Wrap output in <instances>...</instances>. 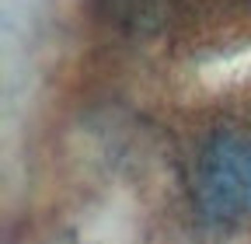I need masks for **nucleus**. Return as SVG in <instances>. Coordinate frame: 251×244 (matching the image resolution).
I'll list each match as a JSON object with an SVG mask.
<instances>
[{
	"instance_id": "f257e3e1",
	"label": "nucleus",
	"mask_w": 251,
	"mask_h": 244,
	"mask_svg": "<svg viewBox=\"0 0 251 244\" xmlns=\"http://www.w3.org/2000/svg\"><path fill=\"white\" fill-rule=\"evenodd\" d=\"M178 185L206 237H251V112H220L188 136Z\"/></svg>"
},
{
	"instance_id": "f03ea898",
	"label": "nucleus",
	"mask_w": 251,
	"mask_h": 244,
	"mask_svg": "<svg viewBox=\"0 0 251 244\" xmlns=\"http://www.w3.org/2000/svg\"><path fill=\"white\" fill-rule=\"evenodd\" d=\"M87 7L101 28L126 39L157 35L175 14V0H87Z\"/></svg>"
},
{
	"instance_id": "7ed1b4c3",
	"label": "nucleus",
	"mask_w": 251,
	"mask_h": 244,
	"mask_svg": "<svg viewBox=\"0 0 251 244\" xmlns=\"http://www.w3.org/2000/svg\"><path fill=\"white\" fill-rule=\"evenodd\" d=\"M248 4H251V0H248Z\"/></svg>"
}]
</instances>
